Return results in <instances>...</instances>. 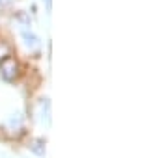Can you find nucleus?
Returning <instances> with one entry per match:
<instances>
[{
	"instance_id": "nucleus-3",
	"label": "nucleus",
	"mask_w": 153,
	"mask_h": 158,
	"mask_svg": "<svg viewBox=\"0 0 153 158\" xmlns=\"http://www.w3.org/2000/svg\"><path fill=\"white\" fill-rule=\"evenodd\" d=\"M10 56H11V47L6 41H0V61L10 58Z\"/></svg>"
},
{
	"instance_id": "nucleus-2",
	"label": "nucleus",
	"mask_w": 153,
	"mask_h": 158,
	"mask_svg": "<svg viewBox=\"0 0 153 158\" xmlns=\"http://www.w3.org/2000/svg\"><path fill=\"white\" fill-rule=\"evenodd\" d=\"M30 149H32L36 154L43 156V154H45V141H43V139H34V141L30 143Z\"/></svg>"
},
{
	"instance_id": "nucleus-1",
	"label": "nucleus",
	"mask_w": 153,
	"mask_h": 158,
	"mask_svg": "<svg viewBox=\"0 0 153 158\" xmlns=\"http://www.w3.org/2000/svg\"><path fill=\"white\" fill-rule=\"evenodd\" d=\"M0 76H2L6 82H13L19 76V63L11 56L0 61Z\"/></svg>"
}]
</instances>
